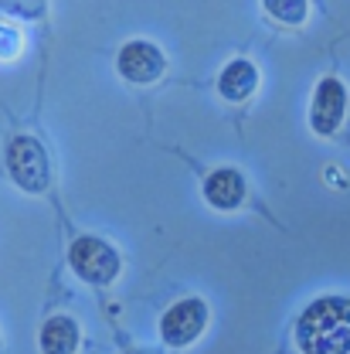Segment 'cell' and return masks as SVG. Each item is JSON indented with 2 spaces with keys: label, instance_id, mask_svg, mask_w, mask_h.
<instances>
[{
  "label": "cell",
  "instance_id": "cell-11",
  "mask_svg": "<svg viewBox=\"0 0 350 354\" xmlns=\"http://www.w3.org/2000/svg\"><path fill=\"white\" fill-rule=\"evenodd\" d=\"M21 55V35L10 24H0V58H17Z\"/></svg>",
  "mask_w": 350,
  "mask_h": 354
},
{
  "label": "cell",
  "instance_id": "cell-5",
  "mask_svg": "<svg viewBox=\"0 0 350 354\" xmlns=\"http://www.w3.org/2000/svg\"><path fill=\"white\" fill-rule=\"evenodd\" d=\"M116 65H119L123 79H130V82H136V86H150V82H157V79L164 75L167 58H164V51H160L157 44L130 41V44H123Z\"/></svg>",
  "mask_w": 350,
  "mask_h": 354
},
{
  "label": "cell",
  "instance_id": "cell-4",
  "mask_svg": "<svg viewBox=\"0 0 350 354\" xmlns=\"http://www.w3.org/2000/svg\"><path fill=\"white\" fill-rule=\"evenodd\" d=\"M208 327V304L197 300V297H187L164 313L160 320V337L171 344V348H187L194 344Z\"/></svg>",
  "mask_w": 350,
  "mask_h": 354
},
{
  "label": "cell",
  "instance_id": "cell-7",
  "mask_svg": "<svg viewBox=\"0 0 350 354\" xmlns=\"http://www.w3.org/2000/svg\"><path fill=\"white\" fill-rule=\"evenodd\" d=\"M245 194H249V184H245L242 171H235V167H221L215 174H208V180H204V198L218 212L238 208L245 201Z\"/></svg>",
  "mask_w": 350,
  "mask_h": 354
},
{
  "label": "cell",
  "instance_id": "cell-2",
  "mask_svg": "<svg viewBox=\"0 0 350 354\" xmlns=\"http://www.w3.org/2000/svg\"><path fill=\"white\" fill-rule=\"evenodd\" d=\"M68 263L75 269L79 279H86L92 286H109L116 276H119V252L106 242V239H95V235H86L72 245L68 252Z\"/></svg>",
  "mask_w": 350,
  "mask_h": 354
},
{
  "label": "cell",
  "instance_id": "cell-9",
  "mask_svg": "<svg viewBox=\"0 0 350 354\" xmlns=\"http://www.w3.org/2000/svg\"><path fill=\"white\" fill-rule=\"evenodd\" d=\"M79 324L72 317H51L41 327V354H75L79 351Z\"/></svg>",
  "mask_w": 350,
  "mask_h": 354
},
{
  "label": "cell",
  "instance_id": "cell-1",
  "mask_svg": "<svg viewBox=\"0 0 350 354\" xmlns=\"http://www.w3.org/2000/svg\"><path fill=\"white\" fill-rule=\"evenodd\" d=\"M303 354H350V297H323L309 304L296 324Z\"/></svg>",
  "mask_w": 350,
  "mask_h": 354
},
{
  "label": "cell",
  "instance_id": "cell-12",
  "mask_svg": "<svg viewBox=\"0 0 350 354\" xmlns=\"http://www.w3.org/2000/svg\"><path fill=\"white\" fill-rule=\"evenodd\" d=\"M133 354H139V351H133Z\"/></svg>",
  "mask_w": 350,
  "mask_h": 354
},
{
  "label": "cell",
  "instance_id": "cell-10",
  "mask_svg": "<svg viewBox=\"0 0 350 354\" xmlns=\"http://www.w3.org/2000/svg\"><path fill=\"white\" fill-rule=\"evenodd\" d=\"M265 10L272 14V17H279V21H286V24H300L303 17H307V0H269L265 3Z\"/></svg>",
  "mask_w": 350,
  "mask_h": 354
},
{
  "label": "cell",
  "instance_id": "cell-6",
  "mask_svg": "<svg viewBox=\"0 0 350 354\" xmlns=\"http://www.w3.org/2000/svg\"><path fill=\"white\" fill-rule=\"evenodd\" d=\"M344 109H347V88L340 79H323L316 86L313 95V109H309V123L316 133H333L344 120Z\"/></svg>",
  "mask_w": 350,
  "mask_h": 354
},
{
  "label": "cell",
  "instance_id": "cell-8",
  "mask_svg": "<svg viewBox=\"0 0 350 354\" xmlns=\"http://www.w3.org/2000/svg\"><path fill=\"white\" fill-rule=\"evenodd\" d=\"M255 88H259V68L252 62H245V58H235L218 79V92L224 99H231V102L249 99Z\"/></svg>",
  "mask_w": 350,
  "mask_h": 354
},
{
  "label": "cell",
  "instance_id": "cell-3",
  "mask_svg": "<svg viewBox=\"0 0 350 354\" xmlns=\"http://www.w3.org/2000/svg\"><path fill=\"white\" fill-rule=\"evenodd\" d=\"M7 171H10L14 184H17L21 191L38 194V191L48 187V153L41 150L38 140L17 136V140H10V147H7Z\"/></svg>",
  "mask_w": 350,
  "mask_h": 354
}]
</instances>
